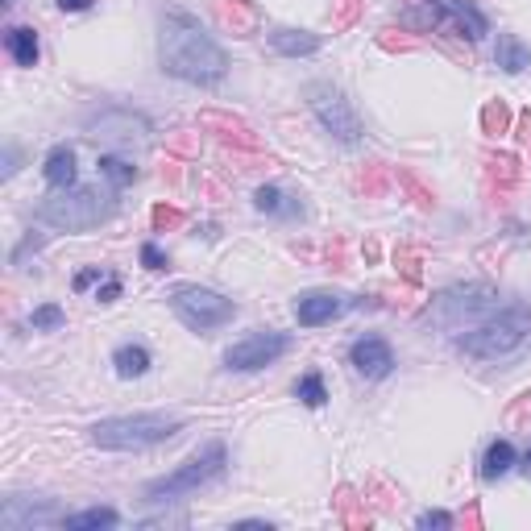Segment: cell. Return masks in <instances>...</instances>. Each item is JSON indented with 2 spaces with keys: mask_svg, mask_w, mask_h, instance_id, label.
Instances as JSON below:
<instances>
[{
  "mask_svg": "<svg viewBox=\"0 0 531 531\" xmlns=\"http://www.w3.org/2000/svg\"><path fill=\"white\" fill-rule=\"evenodd\" d=\"M54 515V502H25L21 494L5 498V507H0V527L9 531H21V527H34V523H50Z\"/></svg>",
  "mask_w": 531,
  "mask_h": 531,
  "instance_id": "5bb4252c",
  "label": "cell"
},
{
  "mask_svg": "<svg viewBox=\"0 0 531 531\" xmlns=\"http://www.w3.org/2000/svg\"><path fill=\"white\" fill-rule=\"evenodd\" d=\"M295 395H299V403H307V407H324L328 403V390H324V378L312 370V374H303L299 382H295Z\"/></svg>",
  "mask_w": 531,
  "mask_h": 531,
  "instance_id": "cb8c5ba5",
  "label": "cell"
},
{
  "mask_svg": "<svg viewBox=\"0 0 531 531\" xmlns=\"http://www.w3.org/2000/svg\"><path fill=\"white\" fill-rule=\"evenodd\" d=\"M108 270H100V266H92V270H83V274H75V291H88L92 283H100Z\"/></svg>",
  "mask_w": 531,
  "mask_h": 531,
  "instance_id": "f1b7e54d",
  "label": "cell"
},
{
  "mask_svg": "<svg viewBox=\"0 0 531 531\" xmlns=\"http://www.w3.org/2000/svg\"><path fill=\"white\" fill-rule=\"evenodd\" d=\"M531 332V307L527 303H507L498 307L494 316H486L482 324H473L469 332H461L457 337V349L465 357H478V361H498L515 353Z\"/></svg>",
  "mask_w": 531,
  "mask_h": 531,
  "instance_id": "7a4b0ae2",
  "label": "cell"
},
{
  "mask_svg": "<svg viewBox=\"0 0 531 531\" xmlns=\"http://www.w3.org/2000/svg\"><path fill=\"white\" fill-rule=\"evenodd\" d=\"M113 366H117L121 378H142L150 370V349L146 345H121L113 353Z\"/></svg>",
  "mask_w": 531,
  "mask_h": 531,
  "instance_id": "7402d4cb",
  "label": "cell"
},
{
  "mask_svg": "<svg viewBox=\"0 0 531 531\" xmlns=\"http://www.w3.org/2000/svg\"><path fill=\"white\" fill-rule=\"evenodd\" d=\"M96 299H100V303H113V299H121V278H117V274H104V278H100V291H96Z\"/></svg>",
  "mask_w": 531,
  "mask_h": 531,
  "instance_id": "484cf974",
  "label": "cell"
},
{
  "mask_svg": "<svg viewBox=\"0 0 531 531\" xmlns=\"http://www.w3.org/2000/svg\"><path fill=\"white\" fill-rule=\"evenodd\" d=\"M42 175H46V183H50L54 191H67V187H75V179H79L75 150H71V146H54V150L46 154Z\"/></svg>",
  "mask_w": 531,
  "mask_h": 531,
  "instance_id": "9a60e30c",
  "label": "cell"
},
{
  "mask_svg": "<svg viewBox=\"0 0 531 531\" xmlns=\"http://www.w3.org/2000/svg\"><path fill=\"white\" fill-rule=\"evenodd\" d=\"M171 312L191 328V332H212L237 316V303L225 299L212 287H175L171 291Z\"/></svg>",
  "mask_w": 531,
  "mask_h": 531,
  "instance_id": "ba28073f",
  "label": "cell"
},
{
  "mask_svg": "<svg viewBox=\"0 0 531 531\" xmlns=\"http://www.w3.org/2000/svg\"><path fill=\"white\" fill-rule=\"evenodd\" d=\"M415 523H419V527H453V515H449V511H424Z\"/></svg>",
  "mask_w": 531,
  "mask_h": 531,
  "instance_id": "83f0119b",
  "label": "cell"
},
{
  "mask_svg": "<svg viewBox=\"0 0 531 531\" xmlns=\"http://www.w3.org/2000/svg\"><path fill=\"white\" fill-rule=\"evenodd\" d=\"M83 133L113 150H150L154 146L150 121L142 113H129V108H100L96 117L83 121Z\"/></svg>",
  "mask_w": 531,
  "mask_h": 531,
  "instance_id": "52a82bcc",
  "label": "cell"
},
{
  "mask_svg": "<svg viewBox=\"0 0 531 531\" xmlns=\"http://www.w3.org/2000/svg\"><path fill=\"white\" fill-rule=\"evenodd\" d=\"M179 428H183V419L175 415H117V419H100L92 428V444L108 453H142L162 440H171Z\"/></svg>",
  "mask_w": 531,
  "mask_h": 531,
  "instance_id": "3957f363",
  "label": "cell"
},
{
  "mask_svg": "<svg viewBox=\"0 0 531 531\" xmlns=\"http://www.w3.org/2000/svg\"><path fill=\"white\" fill-rule=\"evenodd\" d=\"M162 71L208 88V83H220L229 75V54L220 50L195 21L171 17L162 30Z\"/></svg>",
  "mask_w": 531,
  "mask_h": 531,
  "instance_id": "6da1fadb",
  "label": "cell"
},
{
  "mask_svg": "<svg viewBox=\"0 0 531 531\" xmlns=\"http://www.w3.org/2000/svg\"><path fill=\"white\" fill-rule=\"evenodd\" d=\"M307 108L320 117V125L337 137V142H345V146L361 142V121H357L353 104L345 100L341 88H332V83H312V88H307Z\"/></svg>",
  "mask_w": 531,
  "mask_h": 531,
  "instance_id": "9c48e42d",
  "label": "cell"
},
{
  "mask_svg": "<svg viewBox=\"0 0 531 531\" xmlns=\"http://www.w3.org/2000/svg\"><path fill=\"white\" fill-rule=\"evenodd\" d=\"M498 295L482 283H469V287H449L432 299V312L428 320H436L444 332H469L473 324H482L486 316L498 312Z\"/></svg>",
  "mask_w": 531,
  "mask_h": 531,
  "instance_id": "8992f818",
  "label": "cell"
},
{
  "mask_svg": "<svg viewBox=\"0 0 531 531\" xmlns=\"http://www.w3.org/2000/svg\"><path fill=\"white\" fill-rule=\"evenodd\" d=\"M13 171H17V150H5V171H0V175H5V179H9Z\"/></svg>",
  "mask_w": 531,
  "mask_h": 531,
  "instance_id": "4dcf8cb0",
  "label": "cell"
},
{
  "mask_svg": "<svg viewBox=\"0 0 531 531\" xmlns=\"http://www.w3.org/2000/svg\"><path fill=\"white\" fill-rule=\"evenodd\" d=\"M349 366L361 378L382 382V378H390V370H395V349H390L382 337H357L349 345Z\"/></svg>",
  "mask_w": 531,
  "mask_h": 531,
  "instance_id": "7c38bea8",
  "label": "cell"
},
{
  "mask_svg": "<svg viewBox=\"0 0 531 531\" xmlns=\"http://www.w3.org/2000/svg\"><path fill=\"white\" fill-rule=\"evenodd\" d=\"M113 195L108 191H96V187H67L59 191L54 200H46L38 208V220L42 225H54V229H67V233H83V229H96L113 216Z\"/></svg>",
  "mask_w": 531,
  "mask_h": 531,
  "instance_id": "277c9868",
  "label": "cell"
},
{
  "mask_svg": "<svg viewBox=\"0 0 531 531\" xmlns=\"http://www.w3.org/2000/svg\"><path fill=\"white\" fill-rule=\"evenodd\" d=\"M0 5H13V0H0Z\"/></svg>",
  "mask_w": 531,
  "mask_h": 531,
  "instance_id": "d6a6232c",
  "label": "cell"
},
{
  "mask_svg": "<svg viewBox=\"0 0 531 531\" xmlns=\"http://www.w3.org/2000/svg\"><path fill=\"white\" fill-rule=\"evenodd\" d=\"M225 461H229L225 444H220V440H208L204 449H195L179 469H171L166 478L150 482V486H146V502H175V498H183V494H195L200 486L216 482L220 473H225Z\"/></svg>",
  "mask_w": 531,
  "mask_h": 531,
  "instance_id": "5b68a950",
  "label": "cell"
},
{
  "mask_svg": "<svg viewBox=\"0 0 531 531\" xmlns=\"http://www.w3.org/2000/svg\"><path fill=\"white\" fill-rule=\"evenodd\" d=\"M291 349V337L287 332H249L245 341H237L229 353H225V366L229 370H266L274 366L278 357H283Z\"/></svg>",
  "mask_w": 531,
  "mask_h": 531,
  "instance_id": "30bf717a",
  "label": "cell"
},
{
  "mask_svg": "<svg viewBox=\"0 0 531 531\" xmlns=\"http://www.w3.org/2000/svg\"><path fill=\"white\" fill-rule=\"evenodd\" d=\"M254 208L266 212V216H295L299 212V204L291 200L283 187H274V183H266V187L254 191Z\"/></svg>",
  "mask_w": 531,
  "mask_h": 531,
  "instance_id": "ffe728a7",
  "label": "cell"
},
{
  "mask_svg": "<svg viewBox=\"0 0 531 531\" xmlns=\"http://www.w3.org/2000/svg\"><path fill=\"white\" fill-rule=\"evenodd\" d=\"M100 175L121 191V187H129V183L137 179V166L125 162V158H117V154H100Z\"/></svg>",
  "mask_w": 531,
  "mask_h": 531,
  "instance_id": "603a6c76",
  "label": "cell"
},
{
  "mask_svg": "<svg viewBox=\"0 0 531 531\" xmlns=\"http://www.w3.org/2000/svg\"><path fill=\"white\" fill-rule=\"evenodd\" d=\"M345 312H349V299L337 295V291H307V295L295 299V316H299L303 328H320V324L337 320Z\"/></svg>",
  "mask_w": 531,
  "mask_h": 531,
  "instance_id": "4fadbf2b",
  "label": "cell"
},
{
  "mask_svg": "<svg viewBox=\"0 0 531 531\" xmlns=\"http://www.w3.org/2000/svg\"><path fill=\"white\" fill-rule=\"evenodd\" d=\"M519 465V453H515V444L511 440H494L486 457H482V478L486 482H498V478H507V473Z\"/></svg>",
  "mask_w": 531,
  "mask_h": 531,
  "instance_id": "ac0fdd59",
  "label": "cell"
},
{
  "mask_svg": "<svg viewBox=\"0 0 531 531\" xmlns=\"http://www.w3.org/2000/svg\"><path fill=\"white\" fill-rule=\"evenodd\" d=\"M494 63L502 67V71H511V75H519L527 63H531V50H527V42L523 38H515V34H498V46H494Z\"/></svg>",
  "mask_w": 531,
  "mask_h": 531,
  "instance_id": "d6986e66",
  "label": "cell"
},
{
  "mask_svg": "<svg viewBox=\"0 0 531 531\" xmlns=\"http://www.w3.org/2000/svg\"><path fill=\"white\" fill-rule=\"evenodd\" d=\"M424 5H428V13H432L436 25H449L453 34H461L469 42H482L490 34V21L478 9H473L469 0H424Z\"/></svg>",
  "mask_w": 531,
  "mask_h": 531,
  "instance_id": "8fae6325",
  "label": "cell"
},
{
  "mask_svg": "<svg viewBox=\"0 0 531 531\" xmlns=\"http://www.w3.org/2000/svg\"><path fill=\"white\" fill-rule=\"evenodd\" d=\"M63 13H83V9H92V0H54Z\"/></svg>",
  "mask_w": 531,
  "mask_h": 531,
  "instance_id": "f546056e",
  "label": "cell"
},
{
  "mask_svg": "<svg viewBox=\"0 0 531 531\" xmlns=\"http://www.w3.org/2000/svg\"><path fill=\"white\" fill-rule=\"evenodd\" d=\"M270 50L283 54V59H307V54L320 50V38L307 30H270Z\"/></svg>",
  "mask_w": 531,
  "mask_h": 531,
  "instance_id": "2e32d148",
  "label": "cell"
},
{
  "mask_svg": "<svg viewBox=\"0 0 531 531\" xmlns=\"http://www.w3.org/2000/svg\"><path fill=\"white\" fill-rule=\"evenodd\" d=\"M142 266H146V270H166V254H162L154 241L142 245Z\"/></svg>",
  "mask_w": 531,
  "mask_h": 531,
  "instance_id": "4316f807",
  "label": "cell"
},
{
  "mask_svg": "<svg viewBox=\"0 0 531 531\" xmlns=\"http://www.w3.org/2000/svg\"><path fill=\"white\" fill-rule=\"evenodd\" d=\"M121 515L113 507H92V511H79V515H63L67 531H104V527H117Z\"/></svg>",
  "mask_w": 531,
  "mask_h": 531,
  "instance_id": "44dd1931",
  "label": "cell"
},
{
  "mask_svg": "<svg viewBox=\"0 0 531 531\" xmlns=\"http://www.w3.org/2000/svg\"><path fill=\"white\" fill-rule=\"evenodd\" d=\"M5 50L13 54L17 67H34L42 46H38V34L30 30V25H9V30H5Z\"/></svg>",
  "mask_w": 531,
  "mask_h": 531,
  "instance_id": "e0dca14e",
  "label": "cell"
},
{
  "mask_svg": "<svg viewBox=\"0 0 531 531\" xmlns=\"http://www.w3.org/2000/svg\"><path fill=\"white\" fill-rule=\"evenodd\" d=\"M67 324V312L59 303H46V307H38V312L30 316V328L34 332H54V328H63Z\"/></svg>",
  "mask_w": 531,
  "mask_h": 531,
  "instance_id": "d4e9b609",
  "label": "cell"
},
{
  "mask_svg": "<svg viewBox=\"0 0 531 531\" xmlns=\"http://www.w3.org/2000/svg\"><path fill=\"white\" fill-rule=\"evenodd\" d=\"M519 465H523V473H531V449L523 453V461H519Z\"/></svg>",
  "mask_w": 531,
  "mask_h": 531,
  "instance_id": "1f68e13d",
  "label": "cell"
}]
</instances>
